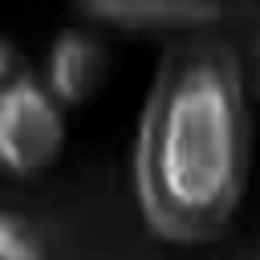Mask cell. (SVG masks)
I'll list each match as a JSON object with an SVG mask.
<instances>
[{"mask_svg":"<svg viewBox=\"0 0 260 260\" xmlns=\"http://www.w3.org/2000/svg\"><path fill=\"white\" fill-rule=\"evenodd\" d=\"M252 167V106L236 49L219 32L175 37L134 126V199L167 244H207L236 219Z\"/></svg>","mask_w":260,"mask_h":260,"instance_id":"cell-1","label":"cell"},{"mask_svg":"<svg viewBox=\"0 0 260 260\" xmlns=\"http://www.w3.org/2000/svg\"><path fill=\"white\" fill-rule=\"evenodd\" d=\"M65 106L41 77L16 73L0 85V171L32 179L49 171L65 150Z\"/></svg>","mask_w":260,"mask_h":260,"instance_id":"cell-2","label":"cell"},{"mask_svg":"<svg viewBox=\"0 0 260 260\" xmlns=\"http://www.w3.org/2000/svg\"><path fill=\"white\" fill-rule=\"evenodd\" d=\"M110 45L93 24H69L53 37L45 53V89L61 106L93 102L110 81Z\"/></svg>","mask_w":260,"mask_h":260,"instance_id":"cell-3","label":"cell"},{"mask_svg":"<svg viewBox=\"0 0 260 260\" xmlns=\"http://www.w3.org/2000/svg\"><path fill=\"white\" fill-rule=\"evenodd\" d=\"M77 16L85 24L102 28H122V32H207L219 24L223 8L219 4H191V0H114V4H81Z\"/></svg>","mask_w":260,"mask_h":260,"instance_id":"cell-4","label":"cell"},{"mask_svg":"<svg viewBox=\"0 0 260 260\" xmlns=\"http://www.w3.org/2000/svg\"><path fill=\"white\" fill-rule=\"evenodd\" d=\"M0 260H45L32 236L8 215H0Z\"/></svg>","mask_w":260,"mask_h":260,"instance_id":"cell-5","label":"cell"},{"mask_svg":"<svg viewBox=\"0 0 260 260\" xmlns=\"http://www.w3.org/2000/svg\"><path fill=\"white\" fill-rule=\"evenodd\" d=\"M20 73V57H16V49H12V41L0 32V85L8 81V77H16Z\"/></svg>","mask_w":260,"mask_h":260,"instance_id":"cell-6","label":"cell"},{"mask_svg":"<svg viewBox=\"0 0 260 260\" xmlns=\"http://www.w3.org/2000/svg\"><path fill=\"white\" fill-rule=\"evenodd\" d=\"M256 98H260V49H256Z\"/></svg>","mask_w":260,"mask_h":260,"instance_id":"cell-7","label":"cell"}]
</instances>
